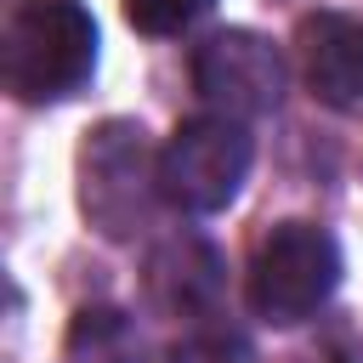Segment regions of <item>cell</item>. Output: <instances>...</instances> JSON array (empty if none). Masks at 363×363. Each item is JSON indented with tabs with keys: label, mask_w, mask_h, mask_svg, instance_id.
Here are the masks:
<instances>
[{
	"label": "cell",
	"mask_w": 363,
	"mask_h": 363,
	"mask_svg": "<svg viewBox=\"0 0 363 363\" xmlns=\"http://www.w3.org/2000/svg\"><path fill=\"white\" fill-rule=\"evenodd\" d=\"M301 363H335V357H301Z\"/></svg>",
	"instance_id": "cell-11"
},
{
	"label": "cell",
	"mask_w": 363,
	"mask_h": 363,
	"mask_svg": "<svg viewBox=\"0 0 363 363\" xmlns=\"http://www.w3.org/2000/svg\"><path fill=\"white\" fill-rule=\"evenodd\" d=\"M250 176V136L244 125L221 119V113H199L187 125H176V136L159 153V187L164 204L187 210V216H216L238 199Z\"/></svg>",
	"instance_id": "cell-4"
},
{
	"label": "cell",
	"mask_w": 363,
	"mask_h": 363,
	"mask_svg": "<svg viewBox=\"0 0 363 363\" xmlns=\"http://www.w3.org/2000/svg\"><path fill=\"white\" fill-rule=\"evenodd\" d=\"M193 91L210 113L244 125L284 102V57L255 28H221L193 51Z\"/></svg>",
	"instance_id": "cell-5"
},
{
	"label": "cell",
	"mask_w": 363,
	"mask_h": 363,
	"mask_svg": "<svg viewBox=\"0 0 363 363\" xmlns=\"http://www.w3.org/2000/svg\"><path fill=\"white\" fill-rule=\"evenodd\" d=\"M159 187V153L147 147V130L130 119H108L79 147V210L102 238H136L153 216Z\"/></svg>",
	"instance_id": "cell-2"
},
{
	"label": "cell",
	"mask_w": 363,
	"mask_h": 363,
	"mask_svg": "<svg viewBox=\"0 0 363 363\" xmlns=\"http://www.w3.org/2000/svg\"><path fill=\"white\" fill-rule=\"evenodd\" d=\"M68 363H147V340L119 306H85L68 323Z\"/></svg>",
	"instance_id": "cell-8"
},
{
	"label": "cell",
	"mask_w": 363,
	"mask_h": 363,
	"mask_svg": "<svg viewBox=\"0 0 363 363\" xmlns=\"http://www.w3.org/2000/svg\"><path fill=\"white\" fill-rule=\"evenodd\" d=\"M170 363H255V352L238 329H193L170 346Z\"/></svg>",
	"instance_id": "cell-9"
},
{
	"label": "cell",
	"mask_w": 363,
	"mask_h": 363,
	"mask_svg": "<svg viewBox=\"0 0 363 363\" xmlns=\"http://www.w3.org/2000/svg\"><path fill=\"white\" fill-rule=\"evenodd\" d=\"M301 79L323 108H363V23L340 11H312L295 28Z\"/></svg>",
	"instance_id": "cell-6"
},
{
	"label": "cell",
	"mask_w": 363,
	"mask_h": 363,
	"mask_svg": "<svg viewBox=\"0 0 363 363\" xmlns=\"http://www.w3.org/2000/svg\"><path fill=\"white\" fill-rule=\"evenodd\" d=\"M335 284H340L335 238L312 221H278L250 255L244 295L267 323H306L335 295Z\"/></svg>",
	"instance_id": "cell-3"
},
{
	"label": "cell",
	"mask_w": 363,
	"mask_h": 363,
	"mask_svg": "<svg viewBox=\"0 0 363 363\" xmlns=\"http://www.w3.org/2000/svg\"><path fill=\"white\" fill-rule=\"evenodd\" d=\"M0 74L17 102H62L96 74V23L79 0H23L0 40Z\"/></svg>",
	"instance_id": "cell-1"
},
{
	"label": "cell",
	"mask_w": 363,
	"mask_h": 363,
	"mask_svg": "<svg viewBox=\"0 0 363 363\" xmlns=\"http://www.w3.org/2000/svg\"><path fill=\"white\" fill-rule=\"evenodd\" d=\"M210 6H216V0H125V17H130V28H142V34H182V28H193Z\"/></svg>",
	"instance_id": "cell-10"
},
{
	"label": "cell",
	"mask_w": 363,
	"mask_h": 363,
	"mask_svg": "<svg viewBox=\"0 0 363 363\" xmlns=\"http://www.w3.org/2000/svg\"><path fill=\"white\" fill-rule=\"evenodd\" d=\"M227 289V267L221 255L199 238V233H176L147 255V301L170 318H216Z\"/></svg>",
	"instance_id": "cell-7"
}]
</instances>
